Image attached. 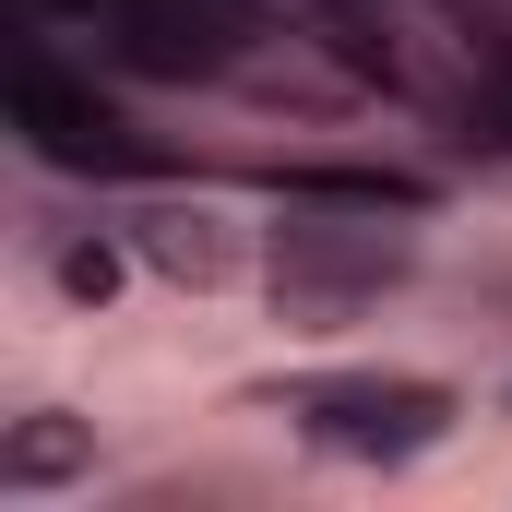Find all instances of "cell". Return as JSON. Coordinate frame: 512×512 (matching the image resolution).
<instances>
[{"label":"cell","instance_id":"obj_1","mask_svg":"<svg viewBox=\"0 0 512 512\" xmlns=\"http://www.w3.org/2000/svg\"><path fill=\"white\" fill-rule=\"evenodd\" d=\"M417 274L405 251V227H382L370 203H298L286 191V215L262 227V286H274V310L286 322H346V310H370Z\"/></svg>","mask_w":512,"mask_h":512},{"label":"cell","instance_id":"obj_2","mask_svg":"<svg viewBox=\"0 0 512 512\" xmlns=\"http://www.w3.org/2000/svg\"><path fill=\"white\" fill-rule=\"evenodd\" d=\"M0 108H12V131H24V155H36V167H60V179H143V167H155V143L96 96V72H72V60L48 48V24H36V12L12 24Z\"/></svg>","mask_w":512,"mask_h":512},{"label":"cell","instance_id":"obj_3","mask_svg":"<svg viewBox=\"0 0 512 512\" xmlns=\"http://www.w3.org/2000/svg\"><path fill=\"white\" fill-rule=\"evenodd\" d=\"M286 417L334 465H417V453L453 441L465 393L429 382V370H322V382H286Z\"/></svg>","mask_w":512,"mask_h":512},{"label":"cell","instance_id":"obj_4","mask_svg":"<svg viewBox=\"0 0 512 512\" xmlns=\"http://www.w3.org/2000/svg\"><path fill=\"white\" fill-rule=\"evenodd\" d=\"M131 251H143V274H167V286H191V298H215V286L251 274L239 227L203 215V203H155V215H131Z\"/></svg>","mask_w":512,"mask_h":512},{"label":"cell","instance_id":"obj_5","mask_svg":"<svg viewBox=\"0 0 512 512\" xmlns=\"http://www.w3.org/2000/svg\"><path fill=\"white\" fill-rule=\"evenodd\" d=\"M72 477H96V429H84V417L36 405V417H12V429H0V501L72 489Z\"/></svg>","mask_w":512,"mask_h":512},{"label":"cell","instance_id":"obj_6","mask_svg":"<svg viewBox=\"0 0 512 512\" xmlns=\"http://www.w3.org/2000/svg\"><path fill=\"white\" fill-rule=\"evenodd\" d=\"M131 262H143V251H120V239H60V298H84V310H108Z\"/></svg>","mask_w":512,"mask_h":512}]
</instances>
